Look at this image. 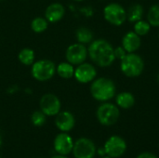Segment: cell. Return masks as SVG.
I'll use <instances>...</instances> for the list:
<instances>
[{
  "instance_id": "cell-5",
  "label": "cell",
  "mask_w": 159,
  "mask_h": 158,
  "mask_svg": "<svg viewBox=\"0 0 159 158\" xmlns=\"http://www.w3.org/2000/svg\"><path fill=\"white\" fill-rule=\"evenodd\" d=\"M55 73L56 66L50 60H39L32 64L31 74L37 81H48L54 76Z\"/></svg>"
},
{
  "instance_id": "cell-17",
  "label": "cell",
  "mask_w": 159,
  "mask_h": 158,
  "mask_svg": "<svg viewBox=\"0 0 159 158\" xmlns=\"http://www.w3.org/2000/svg\"><path fill=\"white\" fill-rule=\"evenodd\" d=\"M144 14L143 7L141 4H134L129 7L127 10V20L129 22L135 23L136 21L143 19Z\"/></svg>"
},
{
  "instance_id": "cell-30",
  "label": "cell",
  "mask_w": 159,
  "mask_h": 158,
  "mask_svg": "<svg viewBox=\"0 0 159 158\" xmlns=\"http://www.w3.org/2000/svg\"><path fill=\"white\" fill-rule=\"evenodd\" d=\"M74 1H77V2H81V1H83V0H74Z\"/></svg>"
},
{
  "instance_id": "cell-32",
  "label": "cell",
  "mask_w": 159,
  "mask_h": 158,
  "mask_svg": "<svg viewBox=\"0 0 159 158\" xmlns=\"http://www.w3.org/2000/svg\"><path fill=\"white\" fill-rule=\"evenodd\" d=\"M158 38H159V34H158Z\"/></svg>"
},
{
  "instance_id": "cell-29",
  "label": "cell",
  "mask_w": 159,
  "mask_h": 158,
  "mask_svg": "<svg viewBox=\"0 0 159 158\" xmlns=\"http://www.w3.org/2000/svg\"><path fill=\"white\" fill-rule=\"evenodd\" d=\"M102 158H112V157H110V156H102Z\"/></svg>"
},
{
  "instance_id": "cell-13",
  "label": "cell",
  "mask_w": 159,
  "mask_h": 158,
  "mask_svg": "<svg viewBox=\"0 0 159 158\" xmlns=\"http://www.w3.org/2000/svg\"><path fill=\"white\" fill-rule=\"evenodd\" d=\"M55 125L60 131L69 132L75 128V118L71 112H68V111L60 112L56 115Z\"/></svg>"
},
{
  "instance_id": "cell-8",
  "label": "cell",
  "mask_w": 159,
  "mask_h": 158,
  "mask_svg": "<svg viewBox=\"0 0 159 158\" xmlns=\"http://www.w3.org/2000/svg\"><path fill=\"white\" fill-rule=\"evenodd\" d=\"M103 149L105 151V155L110 157H121L127 150V143L122 137L114 135L105 142Z\"/></svg>"
},
{
  "instance_id": "cell-27",
  "label": "cell",
  "mask_w": 159,
  "mask_h": 158,
  "mask_svg": "<svg viewBox=\"0 0 159 158\" xmlns=\"http://www.w3.org/2000/svg\"><path fill=\"white\" fill-rule=\"evenodd\" d=\"M50 158H69V157H67V156H62V155H59V154H57V155H55V156H51Z\"/></svg>"
},
{
  "instance_id": "cell-19",
  "label": "cell",
  "mask_w": 159,
  "mask_h": 158,
  "mask_svg": "<svg viewBox=\"0 0 159 158\" xmlns=\"http://www.w3.org/2000/svg\"><path fill=\"white\" fill-rule=\"evenodd\" d=\"M77 42L83 45L90 44L93 41V33L88 27H80L75 32Z\"/></svg>"
},
{
  "instance_id": "cell-11",
  "label": "cell",
  "mask_w": 159,
  "mask_h": 158,
  "mask_svg": "<svg viewBox=\"0 0 159 158\" xmlns=\"http://www.w3.org/2000/svg\"><path fill=\"white\" fill-rule=\"evenodd\" d=\"M75 80L81 84H88L91 83L97 76V70L96 68L89 63V62H83L75 69V74H74Z\"/></svg>"
},
{
  "instance_id": "cell-10",
  "label": "cell",
  "mask_w": 159,
  "mask_h": 158,
  "mask_svg": "<svg viewBox=\"0 0 159 158\" xmlns=\"http://www.w3.org/2000/svg\"><path fill=\"white\" fill-rule=\"evenodd\" d=\"M40 110L47 116H54L57 115L61 112V102L60 99L51 93L45 94L40 99Z\"/></svg>"
},
{
  "instance_id": "cell-31",
  "label": "cell",
  "mask_w": 159,
  "mask_h": 158,
  "mask_svg": "<svg viewBox=\"0 0 159 158\" xmlns=\"http://www.w3.org/2000/svg\"><path fill=\"white\" fill-rule=\"evenodd\" d=\"M157 81H158V82H159V74H157Z\"/></svg>"
},
{
  "instance_id": "cell-21",
  "label": "cell",
  "mask_w": 159,
  "mask_h": 158,
  "mask_svg": "<svg viewBox=\"0 0 159 158\" xmlns=\"http://www.w3.org/2000/svg\"><path fill=\"white\" fill-rule=\"evenodd\" d=\"M147 21L153 27H159V4L150 7L147 12Z\"/></svg>"
},
{
  "instance_id": "cell-3",
  "label": "cell",
  "mask_w": 159,
  "mask_h": 158,
  "mask_svg": "<svg viewBox=\"0 0 159 158\" xmlns=\"http://www.w3.org/2000/svg\"><path fill=\"white\" fill-rule=\"evenodd\" d=\"M144 61L137 53H128L120 61V70L127 77L134 78L140 76L144 70Z\"/></svg>"
},
{
  "instance_id": "cell-15",
  "label": "cell",
  "mask_w": 159,
  "mask_h": 158,
  "mask_svg": "<svg viewBox=\"0 0 159 158\" xmlns=\"http://www.w3.org/2000/svg\"><path fill=\"white\" fill-rule=\"evenodd\" d=\"M65 14L64 7L60 3L50 4L45 10V19L50 22L55 23L60 21Z\"/></svg>"
},
{
  "instance_id": "cell-9",
  "label": "cell",
  "mask_w": 159,
  "mask_h": 158,
  "mask_svg": "<svg viewBox=\"0 0 159 158\" xmlns=\"http://www.w3.org/2000/svg\"><path fill=\"white\" fill-rule=\"evenodd\" d=\"M88 56V48L85 45L80 43L70 45L65 52L66 61L73 65H79L85 62Z\"/></svg>"
},
{
  "instance_id": "cell-4",
  "label": "cell",
  "mask_w": 159,
  "mask_h": 158,
  "mask_svg": "<svg viewBox=\"0 0 159 158\" xmlns=\"http://www.w3.org/2000/svg\"><path fill=\"white\" fill-rule=\"evenodd\" d=\"M120 115L119 108L117 105L105 102L102 104H101L96 112V116L98 121L102 126H113L115 125Z\"/></svg>"
},
{
  "instance_id": "cell-16",
  "label": "cell",
  "mask_w": 159,
  "mask_h": 158,
  "mask_svg": "<svg viewBox=\"0 0 159 158\" xmlns=\"http://www.w3.org/2000/svg\"><path fill=\"white\" fill-rule=\"evenodd\" d=\"M116 103L118 108L130 109L135 104V97L131 92L123 91L116 96Z\"/></svg>"
},
{
  "instance_id": "cell-20",
  "label": "cell",
  "mask_w": 159,
  "mask_h": 158,
  "mask_svg": "<svg viewBox=\"0 0 159 158\" xmlns=\"http://www.w3.org/2000/svg\"><path fill=\"white\" fill-rule=\"evenodd\" d=\"M18 59L20 61V63L24 65H32L34 62V59H35L34 51L28 47L22 48L18 55Z\"/></svg>"
},
{
  "instance_id": "cell-6",
  "label": "cell",
  "mask_w": 159,
  "mask_h": 158,
  "mask_svg": "<svg viewBox=\"0 0 159 158\" xmlns=\"http://www.w3.org/2000/svg\"><path fill=\"white\" fill-rule=\"evenodd\" d=\"M103 17L108 23L121 26L127 20V10L118 3H110L103 8Z\"/></svg>"
},
{
  "instance_id": "cell-1",
  "label": "cell",
  "mask_w": 159,
  "mask_h": 158,
  "mask_svg": "<svg viewBox=\"0 0 159 158\" xmlns=\"http://www.w3.org/2000/svg\"><path fill=\"white\" fill-rule=\"evenodd\" d=\"M88 55L89 59L99 67L111 66L116 59L115 47L105 39L100 38L93 40L88 47Z\"/></svg>"
},
{
  "instance_id": "cell-22",
  "label": "cell",
  "mask_w": 159,
  "mask_h": 158,
  "mask_svg": "<svg viewBox=\"0 0 159 158\" xmlns=\"http://www.w3.org/2000/svg\"><path fill=\"white\" fill-rule=\"evenodd\" d=\"M48 21L42 17H36L31 22V29L36 34H41L45 32L48 29Z\"/></svg>"
},
{
  "instance_id": "cell-24",
  "label": "cell",
  "mask_w": 159,
  "mask_h": 158,
  "mask_svg": "<svg viewBox=\"0 0 159 158\" xmlns=\"http://www.w3.org/2000/svg\"><path fill=\"white\" fill-rule=\"evenodd\" d=\"M47 121V115L40 110V111H34L31 115V122L34 127H42Z\"/></svg>"
},
{
  "instance_id": "cell-25",
  "label": "cell",
  "mask_w": 159,
  "mask_h": 158,
  "mask_svg": "<svg viewBox=\"0 0 159 158\" xmlns=\"http://www.w3.org/2000/svg\"><path fill=\"white\" fill-rule=\"evenodd\" d=\"M128 54V52L125 50V48L122 46H118L115 48V56L116 59L121 61L122 59H124L126 57V55Z\"/></svg>"
},
{
  "instance_id": "cell-28",
  "label": "cell",
  "mask_w": 159,
  "mask_h": 158,
  "mask_svg": "<svg viewBox=\"0 0 159 158\" xmlns=\"http://www.w3.org/2000/svg\"><path fill=\"white\" fill-rule=\"evenodd\" d=\"M2 144H3V137H2V134H1V132H0V148H1V146H2Z\"/></svg>"
},
{
  "instance_id": "cell-26",
  "label": "cell",
  "mask_w": 159,
  "mask_h": 158,
  "mask_svg": "<svg viewBox=\"0 0 159 158\" xmlns=\"http://www.w3.org/2000/svg\"><path fill=\"white\" fill-rule=\"evenodd\" d=\"M137 158H158L156 155L152 154V153H149V152H145V153H142L140 154Z\"/></svg>"
},
{
  "instance_id": "cell-12",
  "label": "cell",
  "mask_w": 159,
  "mask_h": 158,
  "mask_svg": "<svg viewBox=\"0 0 159 158\" xmlns=\"http://www.w3.org/2000/svg\"><path fill=\"white\" fill-rule=\"evenodd\" d=\"M74 140L68 134V132L59 133L53 142V147L57 154L62 156H68L72 153L74 148Z\"/></svg>"
},
{
  "instance_id": "cell-2",
  "label": "cell",
  "mask_w": 159,
  "mask_h": 158,
  "mask_svg": "<svg viewBox=\"0 0 159 158\" xmlns=\"http://www.w3.org/2000/svg\"><path fill=\"white\" fill-rule=\"evenodd\" d=\"M89 90L93 99L98 102H105L116 97V86L110 78L99 77L91 82Z\"/></svg>"
},
{
  "instance_id": "cell-7",
  "label": "cell",
  "mask_w": 159,
  "mask_h": 158,
  "mask_svg": "<svg viewBox=\"0 0 159 158\" xmlns=\"http://www.w3.org/2000/svg\"><path fill=\"white\" fill-rule=\"evenodd\" d=\"M96 145L89 138H79L74 143L73 155L75 158H94L96 155Z\"/></svg>"
},
{
  "instance_id": "cell-18",
  "label": "cell",
  "mask_w": 159,
  "mask_h": 158,
  "mask_svg": "<svg viewBox=\"0 0 159 158\" xmlns=\"http://www.w3.org/2000/svg\"><path fill=\"white\" fill-rule=\"evenodd\" d=\"M56 73L64 79H69L74 77L75 74V68L74 65L68 61L61 62L58 66H56Z\"/></svg>"
},
{
  "instance_id": "cell-33",
  "label": "cell",
  "mask_w": 159,
  "mask_h": 158,
  "mask_svg": "<svg viewBox=\"0 0 159 158\" xmlns=\"http://www.w3.org/2000/svg\"><path fill=\"white\" fill-rule=\"evenodd\" d=\"M0 158H1V156H0Z\"/></svg>"
},
{
  "instance_id": "cell-23",
  "label": "cell",
  "mask_w": 159,
  "mask_h": 158,
  "mask_svg": "<svg viewBox=\"0 0 159 158\" xmlns=\"http://www.w3.org/2000/svg\"><path fill=\"white\" fill-rule=\"evenodd\" d=\"M151 24L144 20H140L138 21H136L133 25V31L140 36H144L146 35L150 30H151Z\"/></svg>"
},
{
  "instance_id": "cell-14",
  "label": "cell",
  "mask_w": 159,
  "mask_h": 158,
  "mask_svg": "<svg viewBox=\"0 0 159 158\" xmlns=\"http://www.w3.org/2000/svg\"><path fill=\"white\" fill-rule=\"evenodd\" d=\"M121 46L125 48L128 53L136 52L142 46L141 36L138 35L134 31H129L124 34L122 37Z\"/></svg>"
}]
</instances>
